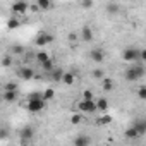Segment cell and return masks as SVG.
<instances>
[{"label": "cell", "mask_w": 146, "mask_h": 146, "mask_svg": "<svg viewBox=\"0 0 146 146\" xmlns=\"http://www.w3.org/2000/svg\"><path fill=\"white\" fill-rule=\"evenodd\" d=\"M144 67L143 65H137V67H131V69H127L125 70V74H124V78L127 79V81H137V79H141L143 76H144Z\"/></svg>", "instance_id": "1"}, {"label": "cell", "mask_w": 146, "mask_h": 146, "mask_svg": "<svg viewBox=\"0 0 146 146\" xmlns=\"http://www.w3.org/2000/svg\"><path fill=\"white\" fill-rule=\"evenodd\" d=\"M45 108V100L43 98H38V100H29L28 102V110L31 113H38Z\"/></svg>", "instance_id": "2"}, {"label": "cell", "mask_w": 146, "mask_h": 146, "mask_svg": "<svg viewBox=\"0 0 146 146\" xmlns=\"http://www.w3.org/2000/svg\"><path fill=\"white\" fill-rule=\"evenodd\" d=\"M78 108L81 110V112H84V113H93V112H96L98 108H96V102L93 100V102H84V100H81L79 102V105H78Z\"/></svg>", "instance_id": "3"}, {"label": "cell", "mask_w": 146, "mask_h": 146, "mask_svg": "<svg viewBox=\"0 0 146 146\" xmlns=\"http://www.w3.org/2000/svg\"><path fill=\"white\" fill-rule=\"evenodd\" d=\"M137 57H141V52L136 50V48H127V50H124V53H122V58H124L125 62H132V60H136Z\"/></svg>", "instance_id": "4"}, {"label": "cell", "mask_w": 146, "mask_h": 146, "mask_svg": "<svg viewBox=\"0 0 146 146\" xmlns=\"http://www.w3.org/2000/svg\"><path fill=\"white\" fill-rule=\"evenodd\" d=\"M91 144V137L88 134H79L74 139V146H90Z\"/></svg>", "instance_id": "5"}, {"label": "cell", "mask_w": 146, "mask_h": 146, "mask_svg": "<svg viewBox=\"0 0 146 146\" xmlns=\"http://www.w3.org/2000/svg\"><path fill=\"white\" fill-rule=\"evenodd\" d=\"M28 7H29V5H28L26 2H16V4L12 5V12H14V14H24V12L28 11Z\"/></svg>", "instance_id": "6"}, {"label": "cell", "mask_w": 146, "mask_h": 146, "mask_svg": "<svg viewBox=\"0 0 146 146\" xmlns=\"http://www.w3.org/2000/svg\"><path fill=\"white\" fill-rule=\"evenodd\" d=\"M19 78H23V79H31L33 76H35V70L33 69H29V67H23V69H19Z\"/></svg>", "instance_id": "7"}, {"label": "cell", "mask_w": 146, "mask_h": 146, "mask_svg": "<svg viewBox=\"0 0 146 146\" xmlns=\"http://www.w3.org/2000/svg\"><path fill=\"white\" fill-rule=\"evenodd\" d=\"M81 38H83V41H91V40H93V31H91L90 26H83V29H81Z\"/></svg>", "instance_id": "8"}, {"label": "cell", "mask_w": 146, "mask_h": 146, "mask_svg": "<svg viewBox=\"0 0 146 146\" xmlns=\"http://www.w3.org/2000/svg\"><path fill=\"white\" fill-rule=\"evenodd\" d=\"M50 41H53V36L52 35H46V33H41L38 38H36V45H46V43H50Z\"/></svg>", "instance_id": "9"}, {"label": "cell", "mask_w": 146, "mask_h": 146, "mask_svg": "<svg viewBox=\"0 0 146 146\" xmlns=\"http://www.w3.org/2000/svg\"><path fill=\"white\" fill-rule=\"evenodd\" d=\"M96 108H98L100 112H107V110H108V102H107V98H98V100H96Z\"/></svg>", "instance_id": "10"}, {"label": "cell", "mask_w": 146, "mask_h": 146, "mask_svg": "<svg viewBox=\"0 0 146 146\" xmlns=\"http://www.w3.org/2000/svg\"><path fill=\"white\" fill-rule=\"evenodd\" d=\"M21 137H23V141H29V139L33 137V129L26 125V127L21 131Z\"/></svg>", "instance_id": "11"}, {"label": "cell", "mask_w": 146, "mask_h": 146, "mask_svg": "<svg viewBox=\"0 0 146 146\" xmlns=\"http://www.w3.org/2000/svg\"><path fill=\"white\" fill-rule=\"evenodd\" d=\"M124 136H125L127 139H137V137H139V132H137V131L134 129V125H132L131 129H127V131L124 132Z\"/></svg>", "instance_id": "12"}, {"label": "cell", "mask_w": 146, "mask_h": 146, "mask_svg": "<svg viewBox=\"0 0 146 146\" xmlns=\"http://www.w3.org/2000/svg\"><path fill=\"white\" fill-rule=\"evenodd\" d=\"M62 83L64 84H74V74H70V72H64V78H62Z\"/></svg>", "instance_id": "13"}, {"label": "cell", "mask_w": 146, "mask_h": 146, "mask_svg": "<svg viewBox=\"0 0 146 146\" xmlns=\"http://www.w3.org/2000/svg\"><path fill=\"white\" fill-rule=\"evenodd\" d=\"M36 60L43 65L45 62H48V60H50V57H48V53H46V52H38V53H36Z\"/></svg>", "instance_id": "14"}, {"label": "cell", "mask_w": 146, "mask_h": 146, "mask_svg": "<svg viewBox=\"0 0 146 146\" xmlns=\"http://www.w3.org/2000/svg\"><path fill=\"white\" fill-rule=\"evenodd\" d=\"M91 58H93L95 62H102L105 57H103V52H102V50H93V52H91Z\"/></svg>", "instance_id": "15"}, {"label": "cell", "mask_w": 146, "mask_h": 146, "mask_svg": "<svg viewBox=\"0 0 146 146\" xmlns=\"http://www.w3.org/2000/svg\"><path fill=\"white\" fill-rule=\"evenodd\" d=\"M134 129L139 132V136H143V134L146 132V122H137V124H134Z\"/></svg>", "instance_id": "16"}, {"label": "cell", "mask_w": 146, "mask_h": 146, "mask_svg": "<svg viewBox=\"0 0 146 146\" xmlns=\"http://www.w3.org/2000/svg\"><path fill=\"white\" fill-rule=\"evenodd\" d=\"M4 100L5 102H14L16 100V91H4Z\"/></svg>", "instance_id": "17"}, {"label": "cell", "mask_w": 146, "mask_h": 146, "mask_svg": "<svg viewBox=\"0 0 146 146\" xmlns=\"http://www.w3.org/2000/svg\"><path fill=\"white\" fill-rule=\"evenodd\" d=\"M53 96H55V91H53L52 88H48V90L43 91V100H52Z\"/></svg>", "instance_id": "18"}, {"label": "cell", "mask_w": 146, "mask_h": 146, "mask_svg": "<svg viewBox=\"0 0 146 146\" xmlns=\"http://www.w3.org/2000/svg\"><path fill=\"white\" fill-rule=\"evenodd\" d=\"M136 95H137V98L146 100V86H139V88H137V91H136Z\"/></svg>", "instance_id": "19"}, {"label": "cell", "mask_w": 146, "mask_h": 146, "mask_svg": "<svg viewBox=\"0 0 146 146\" xmlns=\"http://www.w3.org/2000/svg\"><path fill=\"white\" fill-rule=\"evenodd\" d=\"M52 76H53V79H55V81H60V83H62V78H64V72H62L60 69H55Z\"/></svg>", "instance_id": "20"}, {"label": "cell", "mask_w": 146, "mask_h": 146, "mask_svg": "<svg viewBox=\"0 0 146 146\" xmlns=\"http://www.w3.org/2000/svg\"><path fill=\"white\" fill-rule=\"evenodd\" d=\"M113 88V81L112 79H103V90L105 91H110Z\"/></svg>", "instance_id": "21"}, {"label": "cell", "mask_w": 146, "mask_h": 146, "mask_svg": "<svg viewBox=\"0 0 146 146\" xmlns=\"http://www.w3.org/2000/svg\"><path fill=\"white\" fill-rule=\"evenodd\" d=\"M83 100H84V102H93V93H91L90 90H84V91H83Z\"/></svg>", "instance_id": "22"}, {"label": "cell", "mask_w": 146, "mask_h": 146, "mask_svg": "<svg viewBox=\"0 0 146 146\" xmlns=\"http://www.w3.org/2000/svg\"><path fill=\"white\" fill-rule=\"evenodd\" d=\"M107 11L110 14H115V12H119V5L117 4H107Z\"/></svg>", "instance_id": "23"}, {"label": "cell", "mask_w": 146, "mask_h": 146, "mask_svg": "<svg viewBox=\"0 0 146 146\" xmlns=\"http://www.w3.org/2000/svg\"><path fill=\"white\" fill-rule=\"evenodd\" d=\"M41 69H43V70H53V69H55V64H53L52 60H48V62H45V64L41 65Z\"/></svg>", "instance_id": "24"}, {"label": "cell", "mask_w": 146, "mask_h": 146, "mask_svg": "<svg viewBox=\"0 0 146 146\" xmlns=\"http://www.w3.org/2000/svg\"><path fill=\"white\" fill-rule=\"evenodd\" d=\"M110 122H112V117H110V115H103V117L98 120L100 125H105V124H110Z\"/></svg>", "instance_id": "25"}, {"label": "cell", "mask_w": 146, "mask_h": 146, "mask_svg": "<svg viewBox=\"0 0 146 146\" xmlns=\"http://www.w3.org/2000/svg\"><path fill=\"white\" fill-rule=\"evenodd\" d=\"M50 5H52V4L48 2V0H38V7H40V9H48Z\"/></svg>", "instance_id": "26"}, {"label": "cell", "mask_w": 146, "mask_h": 146, "mask_svg": "<svg viewBox=\"0 0 146 146\" xmlns=\"http://www.w3.org/2000/svg\"><path fill=\"white\" fill-rule=\"evenodd\" d=\"M81 120H83V117H81L79 113H76V115H72V119H70V124H74V125H76V124H79Z\"/></svg>", "instance_id": "27"}, {"label": "cell", "mask_w": 146, "mask_h": 146, "mask_svg": "<svg viewBox=\"0 0 146 146\" xmlns=\"http://www.w3.org/2000/svg\"><path fill=\"white\" fill-rule=\"evenodd\" d=\"M17 90V84L16 83H9V84H5V91H16Z\"/></svg>", "instance_id": "28"}, {"label": "cell", "mask_w": 146, "mask_h": 146, "mask_svg": "<svg viewBox=\"0 0 146 146\" xmlns=\"http://www.w3.org/2000/svg\"><path fill=\"white\" fill-rule=\"evenodd\" d=\"M93 76H95L96 79H102V78H103V72H102L100 69H96V70H93Z\"/></svg>", "instance_id": "29"}, {"label": "cell", "mask_w": 146, "mask_h": 146, "mask_svg": "<svg viewBox=\"0 0 146 146\" xmlns=\"http://www.w3.org/2000/svg\"><path fill=\"white\" fill-rule=\"evenodd\" d=\"M16 26H19V23H17L16 19H11V21H9V28H16Z\"/></svg>", "instance_id": "30"}, {"label": "cell", "mask_w": 146, "mask_h": 146, "mask_svg": "<svg viewBox=\"0 0 146 146\" xmlns=\"http://www.w3.org/2000/svg\"><path fill=\"white\" fill-rule=\"evenodd\" d=\"M12 52H14V53H23V52H24V48H23V46H14V48H12Z\"/></svg>", "instance_id": "31"}, {"label": "cell", "mask_w": 146, "mask_h": 146, "mask_svg": "<svg viewBox=\"0 0 146 146\" xmlns=\"http://www.w3.org/2000/svg\"><path fill=\"white\" fill-rule=\"evenodd\" d=\"M0 137H2V139L7 137V131H5V129H2V132H0Z\"/></svg>", "instance_id": "32"}, {"label": "cell", "mask_w": 146, "mask_h": 146, "mask_svg": "<svg viewBox=\"0 0 146 146\" xmlns=\"http://www.w3.org/2000/svg\"><path fill=\"white\" fill-rule=\"evenodd\" d=\"M91 5H93L91 2H83V4H81V7H86V9H88V7H91Z\"/></svg>", "instance_id": "33"}, {"label": "cell", "mask_w": 146, "mask_h": 146, "mask_svg": "<svg viewBox=\"0 0 146 146\" xmlns=\"http://www.w3.org/2000/svg\"><path fill=\"white\" fill-rule=\"evenodd\" d=\"M9 64H11V58H9V57H5V58H4V65H9Z\"/></svg>", "instance_id": "34"}, {"label": "cell", "mask_w": 146, "mask_h": 146, "mask_svg": "<svg viewBox=\"0 0 146 146\" xmlns=\"http://www.w3.org/2000/svg\"><path fill=\"white\" fill-rule=\"evenodd\" d=\"M141 58H143V60H146V50H143V52H141Z\"/></svg>", "instance_id": "35"}]
</instances>
